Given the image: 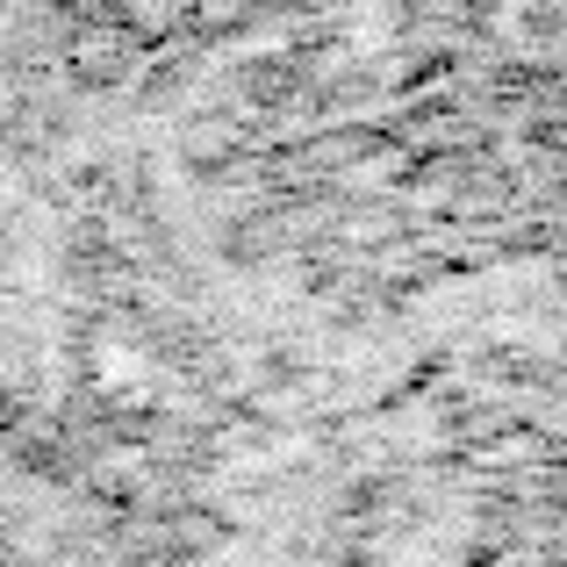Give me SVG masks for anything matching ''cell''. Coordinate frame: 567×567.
Masks as SVG:
<instances>
[{"label":"cell","mask_w":567,"mask_h":567,"mask_svg":"<svg viewBox=\"0 0 567 567\" xmlns=\"http://www.w3.org/2000/svg\"><path fill=\"white\" fill-rule=\"evenodd\" d=\"M0 567H29V560H22V546H14V525H8V511H0Z\"/></svg>","instance_id":"6da1fadb"}]
</instances>
